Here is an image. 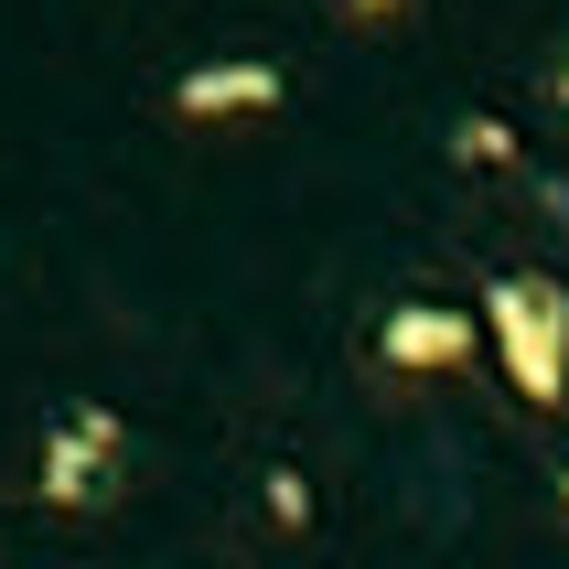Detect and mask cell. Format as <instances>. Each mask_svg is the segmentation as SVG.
Here are the masks:
<instances>
[{"instance_id": "8992f818", "label": "cell", "mask_w": 569, "mask_h": 569, "mask_svg": "<svg viewBox=\"0 0 569 569\" xmlns=\"http://www.w3.org/2000/svg\"><path fill=\"white\" fill-rule=\"evenodd\" d=\"M559 87H569V64H559Z\"/></svg>"}, {"instance_id": "6da1fadb", "label": "cell", "mask_w": 569, "mask_h": 569, "mask_svg": "<svg viewBox=\"0 0 569 569\" xmlns=\"http://www.w3.org/2000/svg\"><path fill=\"white\" fill-rule=\"evenodd\" d=\"M483 322H495V355L516 366V387L548 409V398L569 387V301H559L548 280H495Z\"/></svg>"}, {"instance_id": "7a4b0ae2", "label": "cell", "mask_w": 569, "mask_h": 569, "mask_svg": "<svg viewBox=\"0 0 569 569\" xmlns=\"http://www.w3.org/2000/svg\"><path fill=\"white\" fill-rule=\"evenodd\" d=\"M119 483V419L108 409H64L43 441V506H97Z\"/></svg>"}, {"instance_id": "3957f363", "label": "cell", "mask_w": 569, "mask_h": 569, "mask_svg": "<svg viewBox=\"0 0 569 569\" xmlns=\"http://www.w3.org/2000/svg\"><path fill=\"white\" fill-rule=\"evenodd\" d=\"M377 355H387V366H409V377H441V366H462V355H473V322L441 312V301H409V312L377 322Z\"/></svg>"}, {"instance_id": "277c9868", "label": "cell", "mask_w": 569, "mask_h": 569, "mask_svg": "<svg viewBox=\"0 0 569 569\" xmlns=\"http://www.w3.org/2000/svg\"><path fill=\"white\" fill-rule=\"evenodd\" d=\"M248 108H280V64H204V76H183V119H248Z\"/></svg>"}, {"instance_id": "5b68a950", "label": "cell", "mask_w": 569, "mask_h": 569, "mask_svg": "<svg viewBox=\"0 0 569 569\" xmlns=\"http://www.w3.org/2000/svg\"><path fill=\"white\" fill-rule=\"evenodd\" d=\"M355 11H387V0H355Z\"/></svg>"}]
</instances>
